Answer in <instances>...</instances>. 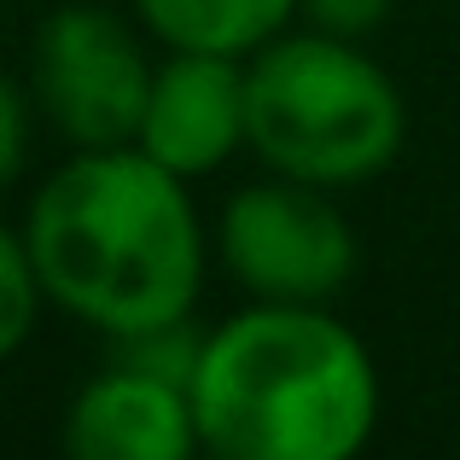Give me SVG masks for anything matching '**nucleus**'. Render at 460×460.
<instances>
[{
	"label": "nucleus",
	"mask_w": 460,
	"mask_h": 460,
	"mask_svg": "<svg viewBox=\"0 0 460 460\" xmlns=\"http://www.w3.org/2000/svg\"><path fill=\"white\" fill-rule=\"evenodd\" d=\"M128 6L164 53L227 58H251L297 18V0H128Z\"/></svg>",
	"instance_id": "8"
},
{
	"label": "nucleus",
	"mask_w": 460,
	"mask_h": 460,
	"mask_svg": "<svg viewBox=\"0 0 460 460\" xmlns=\"http://www.w3.org/2000/svg\"><path fill=\"white\" fill-rule=\"evenodd\" d=\"M391 12H396V0H297V18L309 30L344 35V41H367L373 30H385Z\"/></svg>",
	"instance_id": "12"
},
{
	"label": "nucleus",
	"mask_w": 460,
	"mask_h": 460,
	"mask_svg": "<svg viewBox=\"0 0 460 460\" xmlns=\"http://www.w3.org/2000/svg\"><path fill=\"white\" fill-rule=\"evenodd\" d=\"M402 140V88L361 41L304 23L245 58V152L274 175L344 192L385 175Z\"/></svg>",
	"instance_id": "3"
},
{
	"label": "nucleus",
	"mask_w": 460,
	"mask_h": 460,
	"mask_svg": "<svg viewBox=\"0 0 460 460\" xmlns=\"http://www.w3.org/2000/svg\"><path fill=\"white\" fill-rule=\"evenodd\" d=\"M199 356H204V332L192 326V314H181V321H157V326H140V332L105 338V361H123V367L152 373V379L181 385V391H187L192 373H199Z\"/></svg>",
	"instance_id": "9"
},
{
	"label": "nucleus",
	"mask_w": 460,
	"mask_h": 460,
	"mask_svg": "<svg viewBox=\"0 0 460 460\" xmlns=\"http://www.w3.org/2000/svg\"><path fill=\"white\" fill-rule=\"evenodd\" d=\"M199 460H216V455H199Z\"/></svg>",
	"instance_id": "13"
},
{
	"label": "nucleus",
	"mask_w": 460,
	"mask_h": 460,
	"mask_svg": "<svg viewBox=\"0 0 460 460\" xmlns=\"http://www.w3.org/2000/svg\"><path fill=\"white\" fill-rule=\"evenodd\" d=\"M30 135H35V93L12 70H0V192L30 164Z\"/></svg>",
	"instance_id": "11"
},
{
	"label": "nucleus",
	"mask_w": 460,
	"mask_h": 460,
	"mask_svg": "<svg viewBox=\"0 0 460 460\" xmlns=\"http://www.w3.org/2000/svg\"><path fill=\"white\" fill-rule=\"evenodd\" d=\"M135 146L181 181H204L245 152V58L169 53L152 70Z\"/></svg>",
	"instance_id": "6"
},
{
	"label": "nucleus",
	"mask_w": 460,
	"mask_h": 460,
	"mask_svg": "<svg viewBox=\"0 0 460 460\" xmlns=\"http://www.w3.org/2000/svg\"><path fill=\"white\" fill-rule=\"evenodd\" d=\"M41 309H47V292H41V274H35L30 239H23V227L0 222V361H12L30 344Z\"/></svg>",
	"instance_id": "10"
},
{
	"label": "nucleus",
	"mask_w": 460,
	"mask_h": 460,
	"mask_svg": "<svg viewBox=\"0 0 460 460\" xmlns=\"http://www.w3.org/2000/svg\"><path fill=\"white\" fill-rule=\"evenodd\" d=\"M187 187L192 181L152 164L135 140L70 152L23 210L47 304L100 338L192 314L210 234Z\"/></svg>",
	"instance_id": "1"
},
{
	"label": "nucleus",
	"mask_w": 460,
	"mask_h": 460,
	"mask_svg": "<svg viewBox=\"0 0 460 460\" xmlns=\"http://www.w3.org/2000/svg\"><path fill=\"white\" fill-rule=\"evenodd\" d=\"M65 460H199V420L181 385L105 361L76 385L58 426Z\"/></svg>",
	"instance_id": "7"
},
{
	"label": "nucleus",
	"mask_w": 460,
	"mask_h": 460,
	"mask_svg": "<svg viewBox=\"0 0 460 460\" xmlns=\"http://www.w3.org/2000/svg\"><path fill=\"white\" fill-rule=\"evenodd\" d=\"M152 70L140 30L100 0H65L35 23L30 93L70 152L128 146L146 111Z\"/></svg>",
	"instance_id": "5"
},
{
	"label": "nucleus",
	"mask_w": 460,
	"mask_h": 460,
	"mask_svg": "<svg viewBox=\"0 0 460 460\" xmlns=\"http://www.w3.org/2000/svg\"><path fill=\"white\" fill-rule=\"evenodd\" d=\"M216 460H361L379 431V361L332 304H257L204 332L187 385Z\"/></svg>",
	"instance_id": "2"
},
{
	"label": "nucleus",
	"mask_w": 460,
	"mask_h": 460,
	"mask_svg": "<svg viewBox=\"0 0 460 460\" xmlns=\"http://www.w3.org/2000/svg\"><path fill=\"white\" fill-rule=\"evenodd\" d=\"M222 269L257 304H332L356 280V227L338 210V192L292 175H262L234 187L210 234Z\"/></svg>",
	"instance_id": "4"
}]
</instances>
